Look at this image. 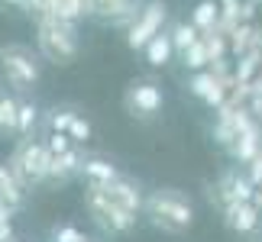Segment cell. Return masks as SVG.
I'll return each mask as SVG.
<instances>
[{
    "instance_id": "obj_1",
    "label": "cell",
    "mask_w": 262,
    "mask_h": 242,
    "mask_svg": "<svg viewBox=\"0 0 262 242\" xmlns=\"http://www.w3.org/2000/svg\"><path fill=\"white\" fill-rule=\"evenodd\" d=\"M146 216L162 233L181 236L194 226V207L178 187H159L146 197Z\"/></svg>"
},
{
    "instance_id": "obj_2",
    "label": "cell",
    "mask_w": 262,
    "mask_h": 242,
    "mask_svg": "<svg viewBox=\"0 0 262 242\" xmlns=\"http://www.w3.org/2000/svg\"><path fill=\"white\" fill-rule=\"evenodd\" d=\"M36 42L52 65H72L78 55V29L75 23H65L58 16L36 19Z\"/></svg>"
},
{
    "instance_id": "obj_3",
    "label": "cell",
    "mask_w": 262,
    "mask_h": 242,
    "mask_svg": "<svg viewBox=\"0 0 262 242\" xmlns=\"http://www.w3.org/2000/svg\"><path fill=\"white\" fill-rule=\"evenodd\" d=\"M10 171L19 178L23 187H36L39 181L52 178V152L46 142L36 139H19L13 155H10Z\"/></svg>"
},
{
    "instance_id": "obj_4",
    "label": "cell",
    "mask_w": 262,
    "mask_h": 242,
    "mask_svg": "<svg viewBox=\"0 0 262 242\" xmlns=\"http://www.w3.org/2000/svg\"><path fill=\"white\" fill-rule=\"evenodd\" d=\"M0 75L7 78V84L19 90V94H26V90L36 87L39 81V58L33 55V49L26 45H4L0 49Z\"/></svg>"
},
{
    "instance_id": "obj_5",
    "label": "cell",
    "mask_w": 262,
    "mask_h": 242,
    "mask_svg": "<svg viewBox=\"0 0 262 242\" xmlns=\"http://www.w3.org/2000/svg\"><path fill=\"white\" fill-rule=\"evenodd\" d=\"M84 207L104 233H129V229L136 226V216L126 213L123 207H117L114 200L107 197L104 184H88L84 187Z\"/></svg>"
},
{
    "instance_id": "obj_6",
    "label": "cell",
    "mask_w": 262,
    "mask_h": 242,
    "mask_svg": "<svg viewBox=\"0 0 262 242\" xmlns=\"http://www.w3.org/2000/svg\"><path fill=\"white\" fill-rule=\"evenodd\" d=\"M165 4L162 0H149V4L139 10V16H136V23L126 29V45L133 49H146L149 42H152V39L162 33V23H165Z\"/></svg>"
},
{
    "instance_id": "obj_7",
    "label": "cell",
    "mask_w": 262,
    "mask_h": 242,
    "mask_svg": "<svg viewBox=\"0 0 262 242\" xmlns=\"http://www.w3.org/2000/svg\"><path fill=\"white\" fill-rule=\"evenodd\" d=\"M126 110L129 113H136V116H152L162 110L165 104V94H162V87L156 84V81H136V84H129L126 90Z\"/></svg>"
},
{
    "instance_id": "obj_8",
    "label": "cell",
    "mask_w": 262,
    "mask_h": 242,
    "mask_svg": "<svg viewBox=\"0 0 262 242\" xmlns=\"http://www.w3.org/2000/svg\"><path fill=\"white\" fill-rule=\"evenodd\" d=\"M224 216H227V226L233 229V233L239 236H253L256 229H259V207L253 204V200H236V204H227L224 207Z\"/></svg>"
},
{
    "instance_id": "obj_9",
    "label": "cell",
    "mask_w": 262,
    "mask_h": 242,
    "mask_svg": "<svg viewBox=\"0 0 262 242\" xmlns=\"http://www.w3.org/2000/svg\"><path fill=\"white\" fill-rule=\"evenodd\" d=\"M256 184L249 181V175H239V171H227L217 184V197L220 204H236V200H256Z\"/></svg>"
},
{
    "instance_id": "obj_10",
    "label": "cell",
    "mask_w": 262,
    "mask_h": 242,
    "mask_svg": "<svg viewBox=\"0 0 262 242\" xmlns=\"http://www.w3.org/2000/svg\"><path fill=\"white\" fill-rule=\"evenodd\" d=\"M104 190H107V197L114 200L117 207L126 210V213L139 216V210H146V200H143V194H139V187L129 178H123V175H120L117 181H110V184H104Z\"/></svg>"
},
{
    "instance_id": "obj_11",
    "label": "cell",
    "mask_w": 262,
    "mask_h": 242,
    "mask_svg": "<svg viewBox=\"0 0 262 242\" xmlns=\"http://www.w3.org/2000/svg\"><path fill=\"white\" fill-rule=\"evenodd\" d=\"M191 94L194 97H201L204 104H210V107H224V97H227V84L220 81L214 71H198L194 78H191Z\"/></svg>"
},
{
    "instance_id": "obj_12",
    "label": "cell",
    "mask_w": 262,
    "mask_h": 242,
    "mask_svg": "<svg viewBox=\"0 0 262 242\" xmlns=\"http://www.w3.org/2000/svg\"><path fill=\"white\" fill-rule=\"evenodd\" d=\"M26 200V187L19 184V178L10 171V165H0V204H4L10 213H16Z\"/></svg>"
},
{
    "instance_id": "obj_13",
    "label": "cell",
    "mask_w": 262,
    "mask_h": 242,
    "mask_svg": "<svg viewBox=\"0 0 262 242\" xmlns=\"http://www.w3.org/2000/svg\"><path fill=\"white\" fill-rule=\"evenodd\" d=\"M146 62L152 65V68H165L168 62H172V55H175V42H172V33H159L152 42H149L146 49Z\"/></svg>"
},
{
    "instance_id": "obj_14",
    "label": "cell",
    "mask_w": 262,
    "mask_h": 242,
    "mask_svg": "<svg viewBox=\"0 0 262 242\" xmlns=\"http://www.w3.org/2000/svg\"><path fill=\"white\" fill-rule=\"evenodd\" d=\"M230 155H233L236 161H253L256 155H262V142H259V129L256 126H249L246 133H239V139L233 146H230Z\"/></svg>"
},
{
    "instance_id": "obj_15",
    "label": "cell",
    "mask_w": 262,
    "mask_h": 242,
    "mask_svg": "<svg viewBox=\"0 0 262 242\" xmlns=\"http://www.w3.org/2000/svg\"><path fill=\"white\" fill-rule=\"evenodd\" d=\"M81 175L88 178V184H110V181L120 178V171H117V165H110L107 158H84Z\"/></svg>"
},
{
    "instance_id": "obj_16",
    "label": "cell",
    "mask_w": 262,
    "mask_h": 242,
    "mask_svg": "<svg viewBox=\"0 0 262 242\" xmlns=\"http://www.w3.org/2000/svg\"><path fill=\"white\" fill-rule=\"evenodd\" d=\"M81 165H84V158H81V152L78 149H68V152H62V155H52V178H72L75 171H81Z\"/></svg>"
},
{
    "instance_id": "obj_17",
    "label": "cell",
    "mask_w": 262,
    "mask_h": 242,
    "mask_svg": "<svg viewBox=\"0 0 262 242\" xmlns=\"http://www.w3.org/2000/svg\"><path fill=\"white\" fill-rule=\"evenodd\" d=\"M201 33H210V29H217L220 23V4L217 0H201V4L194 7V19H191Z\"/></svg>"
},
{
    "instance_id": "obj_18",
    "label": "cell",
    "mask_w": 262,
    "mask_h": 242,
    "mask_svg": "<svg viewBox=\"0 0 262 242\" xmlns=\"http://www.w3.org/2000/svg\"><path fill=\"white\" fill-rule=\"evenodd\" d=\"M16 123H19V104L13 97H0V133H16Z\"/></svg>"
},
{
    "instance_id": "obj_19",
    "label": "cell",
    "mask_w": 262,
    "mask_h": 242,
    "mask_svg": "<svg viewBox=\"0 0 262 242\" xmlns=\"http://www.w3.org/2000/svg\"><path fill=\"white\" fill-rule=\"evenodd\" d=\"M198 33H201V29H198L194 23H191V26H188V23H178V26L172 29V42H175V52H181V55H185L188 49H191V45H194L198 39H201Z\"/></svg>"
},
{
    "instance_id": "obj_20",
    "label": "cell",
    "mask_w": 262,
    "mask_h": 242,
    "mask_svg": "<svg viewBox=\"0 0 262 242\" xmlns=\"http://www.w3.org/2000/svg\"><path fill=\"white\" fill-rule=\"evenodd\" d=\"M181 58H185V65L191 68V71H201V68H204V65L210 62V52H207V42H204V36H201L198 42L191 45V49H188V52L181 55Z\"/></svg>"
},
{
    "instance_id": "obj_21",
    "label": "cell",
    "mask_w": 262,
    "mask_h": 242,
    "mask_svg": "<svg viewBox=\"0 0 262 242\" xmlns=\"http://www.w3.org/2000/svg\"><path fill=\"white\" fill-rule=\"evenodd\" d=\"M55 16L65 19V23H78L81 16H88V7H84V0H58Z\"/></svg>"
},
{
    "instance_id": "obj_22",
    "label": "cell",
    "mask_w": 262,
    "mask_h": 242,
    "mask_svg": "<svg viewBox=\"0 0 262 242\" xmlns=\"http://www.w3.org/2000/svg\"><path fill=\"white\" fill-rule=\"evenodd\" d=\"M36 119H39V110L33 104H19V123H16V133L19 136H29L33 133V126H36Z\"/></svg>"
},
{
    "instance_id": "obj_23",
    "label": "cell",
    "mask_w": 262,
    "mask_h": 242,
    "mask_svg": "<svg viewBox=\"0 0 262 242\" xmlns=\"http://www.w3.org/2000/svg\"><path fill=\"white\" fill-rule=\"evenodd\" d=\"M26 10H29L36 19H49V16H55L58 0H26Z\"/></svg>"
},
{
    "instance_id": "obj_24",
    "label": "cell",
    "mask_w": 262,
    "mask_h": 242,
    "mask_svg": "<svg viewBox=\"0 0 262 242\" xmlns=\"http://www.w3.org/2000/svg\"><path fill=\"white\" fill-rule=\"evenodd\" d=\"M68 136H72V142H88L91 139V123L81 119V116H75L72 126H68Z\"/></svg>"
},
{
    "instance_id": "obj_25",
    "label": "cell",
    "mask_w": 262,
    "mask_h": 242,
    "mask_svg": "<svg viewBox=\"0 0 262 242\" xmlns=\"http://www.w3.org/2000/svg\"><path fill=\"white\" fill-rule=\"evenodd\" d=\"M72 119H75V113H68V110H52V116H49V126H52V133H68Z\"/></svg>"
},
{
    "instance_id": "obj_26",
    "label": "cell",
    "mask_w": 262,
    "mask_h": 242,
    "mask_svg": "<svg viewBox=\"0 0 262 242\" xmlns=\"http://www.w3.org/2000/svg\"><path fill=\"white\" fill-rule=\"evenodd\" d=\"M46 146H49V152H52V155H62V152L72 149V136H68V133H52Z\"/></svg>"
},
{
    "instance_id": "obj_27",
    "label": "cell",
    "mask_w": 262,
    "mask_h": 242,
    "mask_svg": "<svg viewBox=\"0 0 262 242\" xmlns=\"http://www.w3.org/2000/svg\"><path fill=\"white\" fill-rule=\"evenodd\" d=\"M52 239H55V242H88V239L81 236V229H75V226H58L55 233H52Z\"/></svg>"
},
{
    "instance_id": "obj_28",
    "label": "cell",
    "mask_w": 262,
    "mask_h": 242,
    "mask_svg": "<svg viewBox=\"0 0 262 242\" xmlns=\"http://www.w3.org/2000/svg\"><path fill=\"white\" fill-rule=\"evenodd\" d=\"M246 175H249V181H253L256 187H262V155H256L253 161H249V171H246Z\"/></svg>"
},
{
    "instance_id": "obj_29",
    "label": "cell",
    "mask_w": 262,
    "mask_h": 242,
    "mask_svg": "<svg viewBox=\"0 0 262 242\" xmlns=\"http://www.w3.org/2000/svg\"><path fill=\"white\" fill-rule=\"evenodd\" d=\"M0 242H13V226H10V220H0Z\"/></svg>"
},
{
    "instance_id": "obj_30",
    "label": "cell",
    "mask_w": 262,
    "mask_h": 242,
    "mask_svg": "<svg viewBox=\"0 0 262 242\" xmlns=\"http://www.w3.org/2000/svg\"><path fill=\"white\" fill-rule=\"evenodd\" d=\"M253 204H256V207H259V213H262V187H259V190H256V200H253Z\"/></svg>"
},
{
    "instance_id": "obj_31",
    "label": "cell",
    "mask_w": 262,
    "mask_h": 242,
    "mask_svg": "<svg viewBox=\"0 0 262 242\" xmlns=\"http://www.w3.org/2000/svg\"><path fill=\"white\" fill-rule=\"evenodd\" d=\"M0 220H10V210H7L4 204H0Z\"/></svg>"
},
{
    "instance_id": "obj_32",
    "label": "cell",
    "mask_w": 262,
    "mask_h": 242,
    "mask_svg": "<svg viewBox=\"0 0 262 242\" xmlns=\"http://www.w3.org/2000/svg\"><path fill=\"white\" fill-rule=\"evenodd\" d=\"M4 4H13V7H26V0H4Z\"/></svg>"
},
{
    "instance_id": "obj_33",
    "label": "cell",
    "mask_w": 262,
    "mask_h": 242,
    "mask_svg": "<svg viewBox=\"0 0 262 242\" xmlns=\"http://www.w3.org/2000/svg\"><path fill=\"white\" fill-rule=\"evenodd\" d=\"M0 97H4V94H0Z\"/></svg>"
}]
</instances>
